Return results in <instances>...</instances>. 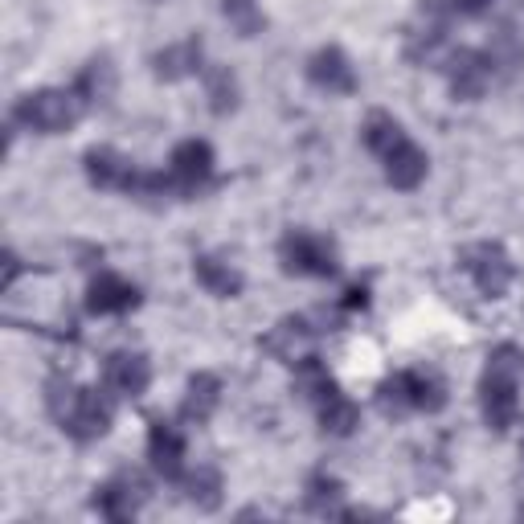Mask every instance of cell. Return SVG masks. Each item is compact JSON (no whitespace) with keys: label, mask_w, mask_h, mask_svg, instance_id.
I'll use <instances>...</instances> for the list:
<instances>
[{"label":"cell","mask_w":524,"mask_h":524,"mask_svg":"<svg viewBox=\"0 0 524 524\" xmlns=\"http://www.w3.org/2000/svg\"><path fill=\"white\" fill-rule=\"evenodd\" d=\"M50 410L62 422V430H70L82 443L107 434V422H111V406L99 398V393H86V389L62 385V381L50 385Z\"/></svg>","instance_id":"obj_1"},{"label":"cell","mask_w":524,"mask_h":524,"mask_svg":"<svg viewBox=\"0 0 524 524\" xmlns=\"http://www.w3.org/2000/svg\"><path fill=\"white\" fill-rule=\"evenodd\" d=\"M516 373H520V353L512 348H500L488 365V377H484V414L496 430H508L516 422Z\"/></svg>","instance_id":"obj_2"},{"label":"cell","mask_w":524,"mask_h":524,"mask_svg":"<svg viewBox=\"0 0 524 524\" xmlns=\"http://www.w3.org/2000/svg\"><path fill=\"white\" fill-rule=\"evenodd\" d=\"M82 115V99L74 91H37V95H25L21 107H17V119L29 123L33 131H66L74 119Z\"/></svg>","instance_id":"obj_3"},{"label":"cell","mask_w":524,"mask_h":524,"mask_svg":"<svg viewBox=\"0 0 524 524\" xmlns=\"http://www.w3.org/2000/svg\"><path fill=\"white\" fill-rule=\"evenodd\" d=\"M467 262V275L475 279V287L484 291V295H504L508 291V283H512V267H508V258H504V250L500 246H475V250H467L463 254Z\"/></svg>","instance_id":"obj_4"},{"label":"cell","mask_w":524,"mask_h":524,"mask_svg":"<svg viewBox=\"0 0 524 524\" xmlns=\"http://www.w3.org/2000/svg\"><path fill=\"white\" fill-rule=\"evenodd\" d=\"M283 262H287V271H295V275H332L336 271L328 242H320L312 234H291L283 242Z\"/></svg>","instance_id":"obj_5"},{"label":"cell","mask_w":524,"mask_h":524,"mask_svg":"<svg viewBox=\"0 0 524 524\" xmlns=\"http://www.w3.org/2000/svg\"><path fill=\"white\" fill-rule=\"evenodd\" d=\"M385 177L398 185V189H418L422 185V177H426V156H422V148L418 144H410L406 136L393 144L385 156Z\"/></svg>","instance_id":"obj_6"},{"label":"cell","mask_w":524,"mask_h":524,"mask_svg":"<svg viewBox=\"0 0 524 524\" xmlns=\"http://www.w3.org/2000/svg\"><path fill=\"white\" fill-rule=\"evenodd\" d=\"M213 172V152H209V144H181L177 148V156H172V168H168V177H172V185L177 189H197L205 177Z\"/></svg>","instance_id":"obj_7"},{"label":"cell","mask_w":524,"mask_h":524,"mask_svg":"<svg viewBox=\"0 0 524 524\" xmlns=\"http://www.w3.org/2000/svg\"><path fill=\"white\" fill-rule=\"evenodd\" d=\"M148 361L136 357V353H119L111 357L107 365V389H115L119 398H140V393L148 389Z\"/></svg>","instance_id":"obj_8"},{"label":"cell","mask_w":524,"mask_h":524,"mask_svg":"<svg viewBox=\"0 0 524 524\" xmlns=\"http://www.w3.org/2000/svg\"><path fill=\"white\" fill-rule=\"evenodd\" d=\"M86 172H91V181L95 185H115V189H140V177H136V168H131L123 156H115V152H91L86 156Z\"/></svg>","instance_id":"obj_9"},{"label":"cell","mask_w":524,"mask_h":524,"mask_svg":"<svg viewBox=\"0 0 524 524\" xmlns=\"http://www.w3.org/2000/svg\"><path fill=\"white\" fill-rule=\"evenodd\" d=\"M127 308H136V287L119 275H99L95 287H91V312L115 316V312H127Z\"/></svg>","instance_id":"obj_10"},{"label":"cell","mask_w":524,"mask_h":524,"mask_svg":"<svg viewBox=\"0 0 524 524\" xmlns=\"http://www.w3.org/2000/svg\"><path fill=\"white\" fill-rule=\"evenodd\" d=\"M312 82L324 86V91H336V95H348L357 91V78H353V66L344 62L340 50H324L312 58Z\"/></svg>","instance_id":"obj_11"},{"label":"cell","mask_w":524,"mask_h":524,"mask_svg":"<svg viewBox=\"0 0 524 524\" xmlns=\"http://www.w3.org/2000/svg\"><path fill=\"white\" fill-rule=\"evenodd\" d=\"M152 467L160 475H181V459H185V439L172 426H152V443H148Z\"/></svg>","instance_id":"obj_12"},{"label":"cell","mask_w":524,"mask_h":524,"mask_svg":"<svg viewBox=\"0 0 524 524\" xmlns=\"http://www.w3.org/2000/svg\"><path fill=\"white\" fill-rule=\"evenodd\" d=\"M111 91H115V70H111L107 58H95L91 66L82 70V78H78V86H74V95H78L82 103H107Z\"/></svg>","instance_id":"obj_13"},{"label":"cell","mask_w":524,"mask_h":524,"mask_svg":"<svg viewBox=\"0 0 524 524\" xmlns=\"http://www.w3.org/2000/svg\"><path fill=\"white\" fill-rule=\"evenodd\" d=\"M197 62H201V46L197 41H185V46H172L156 58V74L160 78H185V74L197 70Z\"/></svg>","instance_id":"obj_14"},{"label":"cell","mask_w":524,"mask_h":524,"mask_svg":"<svg viewBox=\"0 0 524 524\" xmlns=\"http://www.w3.org/2000/svg\"><path fill=\"white\" fill-rule=\"evenodd\" d=\"M213 406H217V381L209 373L193 377L189 381V398H185V418L189 422H205L213 414Z\"/></svg>","instance_id":"obj_15"},{"label":"cell","mask_w":524,"mask_h":524,"mask_svg":"<svg viewBox=\"0 0 524 524\" xmlns=\"http://www.w3.org/2000/svg\"><path fill=\"white\" fill-rule=\"evenodd\" d=\"M320 418H324V426L332 434H348V430L357 426V406L348 402V398H340V393L332 389V393H324V398H320Z\"/></svg>","instance_id":"obj_16"},{"label":"cell","mask_w":524,"mask_h":524,"mask_svg":"<svg viewBox=\"0 0 524 524\" xmlns=\"http://www.w3.org/2000/svg\"><path fill=\"white\" fill-rule=\"evenodd\" d=\"M197 279L213 291V295H238L242 291V275L222 267V262H213V258H197Z\"/></svg>","instance_id":"obj_17"},{"label":"cell","mask_w":524,"mask_h":524,"mask_svg":"<svg viewBox=\"0 0 524 524\" xmlns=\"http://www.w3.org/2000/svg\"><path fill=\"white\" fill-rule=\"evenodd\" d=\"M95 508L111 520H127V516H136V492H131V484H107L99 488Z\"/></svg>","instance_id":"obj_18"},{"label":"cell","mask_w":524,"mask_h":524,"mask_svg":"<svg viewBox=\"0 0 524 524\" xmlns=\"http://www.w3.org/2000/svg\"><path fill=\"white\" fill-rule=\"evenodd\" d=\"M189 500L197 508H217V500H222V475L213 467H197L189 475Z\"/></svg>","instance_id":"obj_19"},{"label":"cell","mask_w":524,"mask_h":524,"mask_svg":"<svg viewBox=\"0 0 524 524\" xmlns=\"http://www.w3.org/2000/svg\"><path fill=\"white\" fill-rule=\"evenodd\" d=\"M406 136V131H402V123L398 119H389V115H373L369 123H365V144L377 152V156H385L393 144H398Z\"/></svg>","instance_id":"obj_20"},{"label":"cell","mask_w":524,"mask_h":524,"mask_svg":"<svg viewBox=\"0 0 524 524\" xmlns=\"http://www.w3.org/2000/svg\"><path fill=\"white\" fill-rule=\"evenodd\" d=\"M488 82V66L479 62L475 54H459L455 58V91L459 95H479Z\"/></svg>","instance_id":"obj_21"},{"label":"cell","mask_w":524,"mask_h":524,"mask_svg":"<svg viewBox=\"0 0 524 524\" xmlns=\"http://www.w3.org/2000/svg\"><path fill=\"white\" fill-rule=\"evenodd\" d=\"M234 78L226 74V70H213V78H209V99H213V111H230L234 107Z\"/></svg>","instance_id":"obj_22"},{"label":"cell","mask_w":524,"mask_h":524,"mask_svg":"<svg viewBox=\"0 0 524 524\" xmlns=\"http://www.w3.org/2000/svg\"><path fill=\"white\" fill-rule=\"evenodd\" d=\"M226 17L242 29V33H254L258 29V13H254V0H226Z\"/></svg>","instance_id":"obj_23"},{"label":"cell","mask_w":524,"mask_h":524,"mask_svg":"<svg viewBox=\"0 0 524 524\" xmlns=\"http://www.w3.org/2000/svg\"><path fill=\"white\" fill-rule=\"evenodd\" d=\"M459 5H463L467 13H479V9H484V5H488V0H459Z\"/></svg>","instance_id":"obj_24"}]
</instances>
